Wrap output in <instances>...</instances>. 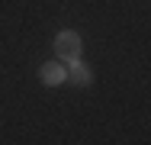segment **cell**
Segmentation results:
<instances>
[{"instance_id":"obj_1","label":"cell","mask_w":151,"mask_h":145,"mask_svg":"<svg viewBox=\"0 0 151 145\" xmlns=\"http://www.w3.org/2000/svg\"><path fill=\"white\" fill-rule=\"evenodd\" d=\"M84 52V39H81V32H74V29H61L58 36H55V58L58 61H77Z\"/></svg>"},{"instance_id":"obj_2","label":"cell","mask_w":151,"mask_h":145,"mask_svg":"<svg viewBox=\"0 0 151 145\" xmlns=\"http://www.w3.org/2000/svg\"><path fill=\"white\" fill-rule=\"evenodd\" d=\"M39 81L45 87H58L68 81V68H64V61H58V58H52V61H45L42 68H39Z\"/></svg>"},{"instance_id":"obj_3","label":"cell","mask_w":151,"mask_h":145,"mask_svg":"<svg viewBox=\"0 0 151 145\" xmlns=\"http://www.w3.org/2000/svg\"><path fill=\"white\" fill-rule=\"evenodd\" d=\"M68 81L71 84H77V87H90L93 84V71L77 58V61H68Z\"/></svg>"}]
</instances>
